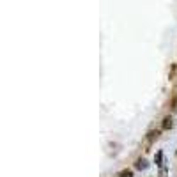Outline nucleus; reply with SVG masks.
<instances>
[{
  "label": "nucleus",
  "mask_w": 177,
  "mask_h": 177,
  "mask_svg": "<svg viewBox=\"0 0 177 177\" xmlns=\"http://www.w3.org/2000/svg\"><path fill=\"white\" fill-rule=\"evenodd\" d=\"M172 128V117H165L163 119V129H170Z\"/></svg>",
  "instance_id": "obj_2"
},
{
  "label": "nucleus",
  "mask_w": 177,
  "mask_h": 177,
  "mask_svg": "<svg viewBox=\"0 0 177 177\" xmlns=\"http://www.w3.org/2000/svg\"><path fill=\"white\" fill-rule=\"evenodd\" d=\"M158 137H160V131H158V129H156V131L152 129V131H149V133H147V142H149V144H152L154 140H158Z\"/></svg>",
  "instance_id": "obj_1"
},
{
  "label": "nucleus",
  "mask_w": 177,
  "mask_h": 177,
  "mask_svg": "<svg viewBox=\"0 0 177 177\" xmlns=\"http://www.w3.org/2000/svg\"><path fill=\"white\" fill-rule=\"evenodd\" d=\"M145 167H147V161H145V160H138V161H137V168H138V170H142V168H145Z\"/></svg>",
  "instance_id": "obj_4"
},
{
  "label": "nucleus",
  "mask_w": 177,
  "mask_h": 177,
  "mask_svg": "<svg viewBox=\"0 0 177 177\" xmlns=\"http://www.w3.org/2000/svg\"><path fill=\"white\" fill-rule=\"evenodd\" d=\"M176 69H177V66L174 64V66H172V73H170V78H174V74H176Z\"/></svg>",
  "instance_id": "obj_5"
},
{
  "label": "nucleus",
  "mask_w": 177,
  "mask_h": 177,
  "mask_svg": "<svg viewBox=\"0 0 177 177\" xmlns=\"http://www.w3.org/2000/svg\"><path fill=\"white\" fill-rule=\"evenodd\" d=\"M119 177H133V172H131V170H128V168H124V170H121V172H119Z\"/></svg>",
  "instance_id": "obj_3"
}]
</instances>
